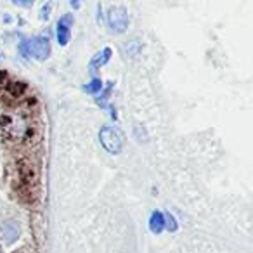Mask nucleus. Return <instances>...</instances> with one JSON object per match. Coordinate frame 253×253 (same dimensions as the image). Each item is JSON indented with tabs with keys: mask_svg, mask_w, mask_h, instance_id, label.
I'll return each instance as SVG.
<instances>
[{
	"mask_svg": "<svg viewBox=\"0 0 253 253\" xmlns=\"http://www.w3.org/2000/svg\"><path fill=\"white\" fill-rule=\"evenodd\" d=\"M99 141H101L102 148L111 155H118L125 146V135L120 130L118 126L106 125L99 130Z\"/></svg>",
	"mask_w": 253,
	"mask_h": 253,
	"instance_id": "nucleus-1",
	"label": "nucleus"
},
{
	"mask_svg": "<svg viewBox=\"0 0 253 253\" xmlns=\"http://www.w3.org/2000/svg\"><path fill=\"white\" fill-rule=\"evenodd\" d=\"M108 26L113 33H123L128 28V12L125 7H111L108 11Z\"/></svg>",
	"mask_w": 253,
	"mask_h": 253,
	"instance_id": "nucleus-2",
	"label": "nucleus"
},
{
	"mask_svg": "<svg viewBox=\"0 0 253 253\" xmlns=\"http://www.w3.org/2000/svg\"><path fill=\"white\" fill-rule=\"evenodd\" d=\"M28 54H32L35 59L39 61H45L47 57L50 56V42L47 37L39 35V37H33L32 40L28 42Z\"/></svg>",
	"mask_w": 253,
	"mask_h": 253,
	"instance_id": "nucleus-3",
	"label": "nucleus"
},
{
	"mask_svg": "<svg viewBox=\"0 0 253 253\" xmlns=\"http://www.w3.org/2000/svg\"><path fill=\"white\" fill-rule=\"evenodd\" d=\"M71 25H73V16L71 14H64L63 18L57 21L56 35H57V42H59V45L64 47V45H68V42H70Z\"/></svg>",
	"mask_w": 253,
	"mask_h": 253,
	"instance_id": "nucleus-4",
	"label": "nucleus"
},
{
	"mask_svg": "<svg viewBox=\"0 0 253 253\" xmlns=\"http://www.w3.org/2000/svg\"><path fill=\"white\" fill-rule=\"evenodd\" d=\"M0 231H2V234H4L5 241L7 243H12L18 239V234H19V227L18 224H16L14 220H7L2 224V227H0Z\"/></svg>",
	"mask_w": 253,
	"mask_h": 253,
	"instance_id": "nucleus-5",
	"label": "nucleus"
},
{
	"mask_svg": "<svg viewBox=\"0 0 253 253\" xmlns=\"http://www.w3.org/2000/svg\"><path fill=\"white\" fill-rule=\"evenodd\" d=\"M163 229H165V218H163L162 211H153L151 217H149V231L153 234H162Z\"/></svg>",
	"mask_w": 253,
	"mask_h": 253,
	"instance_id": "nucleus-6",
	"label": "nucleus"
},
{
	"mask_svg": "<svg viewBox=\"0 0 253 253\" xmlns=\"http://www.w3.org/2000/svg\"><path fill=\"white\" fill-rule=\"evenodd\" d=\"M109 57H111V49H109V47H106V49H102L99 54H95L94 59L90 61V70L95 71V68L104 66V64L109 61Z\"/></svg>",
	"mask_w": 253,
	"mask_h": 253,
	"instance_id": "nucleus-7",
	"label": "nucleus"
},
{
	"mask_svg": "<svg viewBox=\"0 0 253 253\" xmlns=\"http://www.w3.org/2000/svg\"><path fill=\"white\" fill-rule=\"evenodd\" d=\"M84 90H87L88 94H97V92L102 90V80H101V78H94L90 84L85 85Z\"/></svg>",
	"mask_w": 253,
	"mask_h": 253,
	"instance_id": "nucleus-8",
	"label": "nucleus"
},
{
	"mask_svg": "<svg viewBox=\"0 0 253 253\" xmlns=\"http://www.w3.org/2000/svg\"><path fill=\"white\" fill-rule=\"evenodd\" d=\"M113 87H115V82H108V87H106V90L101 94V97H97V104L102 106V108H106V102H108V95L111 94Z\"/></svg>",
	"mask_w": 253,
	"mask_h": 253,
	"instance_id": "nucleus-9",
	"label": "nucleus"
},
{
	"mask_svg": "<svg viewBox=\"0 0 253 253\" xmlns=\"http://www.w3.org/2000/svg\"><path fill=\"white\" fill-rule=\"evenodd\" d=\"M163 218H165V229H169L170 232H175L177 229H179V224H177L175 217H173L172 213L163 215Z\"/></svg>",
	"mask_w": 253,
	"mask_h": 253,
	"instance_id": "nucleus-10",
	"label": "nucleus"
},
{
	"mask_svg": "<svg viewBox=\"0 0 253 253\" xmlns=\"http://www.w3.org/2000/svg\"><path fill=\"white\" fill-rule=\"evenodd\" d=\"M50 11H52V4H50V2H47V4L43 5L42 9H40V16H39V18L42 19V21H47V19L50 18Z\"/></svg>",
	"mask_w": 253,
	"mask_h": 253,
	"instance_id": "nucleus-11",
	"label": "nucleus"
},
{
	"mask_svg": "<svg viewBox=\"0 0 253 253\" xmlns=\"http://www.w3.org/2000/svg\"><path fill=\"white\" fill-rule=\"evenodd\" d=\"M14 5H21V7H30V5H32V2H18V0H16Z\"/></svg>",
	"mask_w": 253,
	"mask_h": 253,
	"instance_id": "nucleus-12",
	"label": "nucleus"
},
{
	"mask_svg": "<svg viewBox=\"0 0 253 253\" xmlns=\"http://www.w3.org/2000/svg\"><path fill=\"white\" fill-rule=\"evenodd\" d=\"M71 7L78 9V7H80V4H78V2H71Z\"/></svg>",
	"mask_w": 253,
	"mask_h": 253,
	"instance_id": "nucleus-13",
	"label": "nucleus"
},
{
	"mask_svg": "<svg viewBox=\"0 0 253 253\" xmlns=\"http://www.w3.org/2000/svg\"><path fill=\"white\" fill-rule=\"evenodd\" d=\"M0 57H2V54H0Z\"/></svg>",
	"mask_w": 253,
	"mask_h": 253,
	"instance_id": "nucleus-14",
	"label": "nucleus"
}]
</instances>
